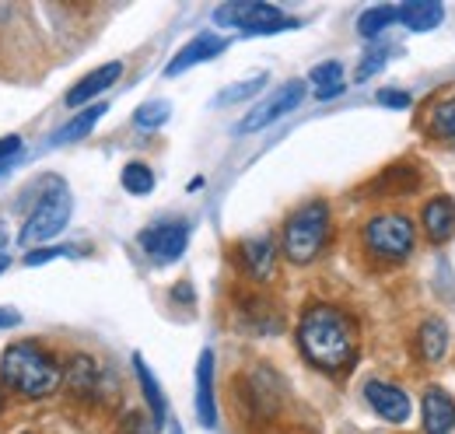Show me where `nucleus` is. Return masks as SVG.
<instances>
[{
    "label": "nucleus",
    "mask_w": 455,
    "mask_h": 434,
    "mask_svg": "<svg viewBox=\"0 0 455 434\" xmlns=\"http://www.w3.org/2000/svg\"><path fill=\"white\" fill-rule=\"evenodd\" d=\"M4 175H7V162H0V179H4Z\"/></svg>",
    "instance_id": "nucleus-32"
},
{
    "label": "nucleus",
    "mask_w": 455,
    "mask_h": 434,
    "mask_svg": "<svg viewBox=\"0 0 455 434\" xmlns=\"http://www.w3.org/2000/svg\"><path fill=\"white\" fill-rule=\"evenodd\" d=\"M70 211H74V204H70V189L60 182V179H50V193L39 200V207L32 211V217L25 221V228H21V242L25 245H43V242H50V238H57L60 231L67 228V221H70Z\"/></svg>",
    "instance_id": "nucleus-6"
},
{
    "label": "nucleus",
    "mask_w": 455,
    "mask_h": 434,
    "mask_svg": "<svg viewBox=\"0 0 455 434\" xmlns=\"http://www.w3.org/2000/svg\"><path fill=\"white\" fill-rule=\"evenodd\" d=\"M431 126H435L438 137L455 141V99H445V102H438L431 108Z\"/></svg>",
    "instance_id": "nucleus-24"
},
{
    "label": "nucleus",
    "mask_w": 455,
    "mask_h": 434,
    "mask_svg": "<svg viewBox=\"0 0 455 434\" xmlns=\"http://www.w3.org/2000/svg\"><path fill=\"white\" fill-rule=\"evenodd\" d=\"M242 263H245V270L252 273L256 280H267V277L274 273V263H277V245H274V238H267V235L245 238V242H242Z\"/></svg>",
    "instance_id": "nucleus-15"
},
{
    "label": "nucleus",
    "mask_w": 455,
    "mask_h": 434,
    "mask_svg": "<svg viewBox=\"0 0 455 434\" xmlns=\"http://www.w3.org/2000/svg\"><path fill=\"white\" fill-rule=\"evenodd\" d=\"M361 238H364L368 256H375V260H382V263H403V260L413 256V249H417V228H413L410 217L399 214V211H382V214H375L364 224Z\"/></svg>",
    "instance_id": "nucleus-4"
},
{
    "label": "nucleus",
    "mask_w": 455,
    "mask_h": 434,
    "mask_svg": "<svg viewBox=\"0 0 455 434\" xmlns=\"http://www.w3.org/2000/svg\"><path fill=\"white\" fill-rule=\"evenodd\" d=\"M298 347L308 365L323 372H343L357 358V326L333 305H312L298 323Z\"/></svg>",
    "instance_id": "nucleus-1"
},
{
    "label": "nucleus",
    "mask_w": 455,
    "mask_h": 434,
    "mask_svg": "<svg viewBox=\"0 0 455 434\" xmlns=\"http://www.w3.org/2000/svg\"><path fill=\"white\" fill-rule=\"evenodd\" d=\"M0 242H4V224H0Z\"/></svg>",
    "instance_id": "nucleus-34"
},
{
    "label": "nucleus",
    "mask_w": 455,
    "mask_h": 434,
    "mask_svg": "<svg viewBox=\"0 0 455 434\" xmlns=\"http://www.w3.org/2000/svg\"><path fill=\"white\" fill-rule=\"evenodd\" d=\"M172 106L165 99H155V102H144V106L137 108V116H133V123L140 126V130H155V126H162L165 119H169Z\"/></svg>",
    "instance_id": "nucleus-23"
},
{
    "label": "nucleus",
    "mask_w": 455,
    "mask_h": 434,
    "mask_svg": "<svg viewBox=\"0 0 455 434\" xmlns=\"http://www.w3.org/2000/svg\"><path fill=\"white\" fill-rule=\"evenodd\" d=\"M0 375L4 382L28 396V399H43V396H53L63 382V368L57 365V358L50 350H43L39 343H11L4 350V361H0Z\"/></svg>",
    "instance_id": "nucleus-2"
},
{
    "label": "nucleus",
    "mask_w": 455,
    "mask_h": 434,
    "mask_svg": "<svg viewBox=\"0 0 455 434\" xmlns=\"http://www.w3.org/2000/svg\"><path fill=\"white\" fill-rule=\"evenodd\" d=\"M21 323V316L18 312H11V309H0V329H7V326H18Z\"/></svg>",
    "instance_id": "nucleus-30"
},
{
    "label": "nucleus",
    "mask_w": 455,
    "mask_h": 434,
    "mask_svg": "<svg viewBox=\"0 0 455 434\" xmlns=\"http://www.w3.org/2000/svg\"><path fill=\"white\" fill-rule=\"evenodd\" d=\"M225 39L221 36H214V32H200L196 39H189L179 53L172 56V63L165 67V74L175 77V74H182V70H189V67H196V63H204V60H214L218 53H225Z\"/></svg>",
    "instance_id": "nucleus-13"
},
{
    "label": "nucleus",
    "mask_w": 455,
    "mask_h": 434,
    "mask_svg": "<svg viewBox=\"0 0 455 434\" xmlns=\"http://www.w3.org/2000/svg\"><path fill=\"white\" fill-rule=\"evenodd\" d=\"M308 81L315 84V95H319L323 102H326V99H337V95H343V63L340 60H326V63L312 67Z\"/></svg>",
    "instance_id": "nucleus-20"
},
{
    "label": "nucleus",
    "mask_w": 455,
    "mask_h": 434,
    "mask_svg": "<svg viewBox=\"0 0 455 434\" xmlns=\"http://www.w3.org/2000/svg\"><path fill=\"white\" fill-rule=\"evenodd\" d=\"M420 224H424V235L435 242V245H442V242H449L455 238V200L452 197H431L427 204H424V211H420Z\"/></svg>",
    "instance_id": "nucleus-10"
},
{
    "label": "nucleus",
    "mask_w": 455,
    "mask_h": 434,
    "mask_svg": "<svg viewBox=\"0 0 455 434\" xmlns=\"http://www.w3.org/2000/svg\"><path fill=\"white\" fill-rule=\"evenodd\" d=\"M172 434H182V428H172Z\"/></svg>",
    "instance_id": "nucleus-33"
},
{
    "label": "nucleus",
    "mask_w": 455,
    "mask_h": 434,
    "mask_svg": "<svg viewBox=\"0 0 455 434\" xmlns=\"http://www.w3.org/2000/svg\"><path fill=\"white\" fill-rule=\"evenodd\" d=\"M301 99H305V81H287V84H281V88H274L259 106L238 123V133H256V130L277 123V119L287 116L291 108L301 106Z\"/></svg>",
    "instance_id": "nucleus-7"
},
{
    "label": "nucleus",
    "mask_w": 455,
    "mask_h": 434,
    "mask_svg": "<svg viewBox=\"0 0 455 434\" xmlns=\"http://www.w3.org/2000/svg\"><path fill=\"white\" fill-rule=\"evenodd\" d=\"M442 18H445V7L435 0H413V4L399 7V21L410 32H431L435 25H442Z\"/></svg>",
    "instance_id": "nucleus-17"
},
{
    "label": "nucleus",
    "mask_w": 455,
    "mask_h": 434,
    "mask_svg": "<svg viewBox=\"0 0 455 434\" xmlns=\"http://www.w3.org/2000/svg\"><path fill=\"white\" fill-rule=\"evenodd\" d=\"M379 67H386V53H382V50H379V53H368V56H364V63L357 67V81L371 77V74H375Z\"/></svg>",
    "instance_id": "nucleus-27"
},
{
    "label": "nucleus",
    "mask_w": 455,
    "mask_h": 434,
    "mask_svg": "<svg viewBox=\"0 0 455 434\" xmlns=\"http://www.w3.org/2000/svg\"><path fill=\"white\" fill-rule=\"evenodd\" d=\"M7 267H11V256H0V273L7 270Z\"/></svg>",
    "instance_id": "nucleus-31"
},
{
    "label": "nucleus",
    "mask_w": 455,
    "mask_h": 434,
    "mask_svg": "<svg viewBox=\"0 0 455 434\" xmlns=\"http://www.w3.org/2000/svg\"><path fill=\"white\" fill-rule=\"evenodd\" d=\"M106 112H109V106H106V102H95V106L81 108L77 116H70V119L60 126L57 133L50 137V144H53V148H60V144H74V141H84V137L95 130V123H99Z\"/></svg>",
    "instance_id": "nucleus-16"
},
{
    "label": "nucleus",
    "mask_w": 455,
    "mask_h": 434,
    "mask_svg": "<svg viewBox=\"0 0 455 434\" xmlns=\"http://www.w3.org/2000/svg\"><path fill=\"white\" fill-rule=\"evenodd\" d=\"M424 434H452L455 431V399L445 389H427L420 399Z\"/></svg>",
    "instance_id": "nucleus-14"
},
{
    "label": "nucleus",
    "mask_w": 455,
    "mask_h": 434,
    "mask_svg": "<svg viewBox=\"0 0 455 434\" xmlns=\"http://www.w3.org/2000/svg\"><path fill=\"white\" fill-rule=\"evenodd\" d=\"M123 77V63L113 60V63H102V67H95L92 74H84L70 92H67V106L77 108V106H88L95 95H102L106 88H113L116 81Z\"/></svg>",
    "instance_id": "nucleus-12"
},
{
    "label": "nucleus",
    "mask_w": 455,
    "mask_h": 434,
    "mask_svg": "<svg viewBox=\"0 0 455 434\" xmlns=\"http://www.w3.org/2000/svg\"><path fill=\"white\" fill-rule=\"evenodd\" d=\"M0 406H4V392H0Z\"/></svg>",
    "instance_id": "nucleus-35"
},
{
    "label": "nucleus",
    "mask_w": 455,
    "mask_h": 434,
    "mask_svg": "<svg viewBox=\"0 0 455 434\" xmlns=\"http://www.w3.org/2000/svg\"><path fill=\"white\" fill-rule=\"evenodd\" d=\"M330 238V204L326 200H308L284 221V256L298 267H308Z\"/></svg>",
    "instance_id": "nucleus-3"
},
{
    "label": "nucleus",
    "mask_w": 455,
    "mask_h": 434,
    "mask_svg": "<svg viewBox=\"0 0 455 434\" xmlns=\"http://www.w3.org/2000/svg\"><path fill=\"white\" fill-rule=\"evenodd\" d=\"M393 21H399V7H368L361 18H357V32L364 39H379Z\"/></svg>",
    "instance_id": "nucleus-21"
},
{
    "label": "nucleus",
    "mask_w": 455,
    "mask_h": 434,
    "mask_svg": "<svg viewBox=\"0 0 455 434\" xmlns=\"http://www.w3.org/2000/svg\"><path fill=\"white\" fill-rule=\"evenodd\" d=\"M417 347H420L424 361L438 365L449 354V326L442 323V319H427V323L417 329Z\"/></svg>",
    "instance_id": "nucleus-19"
},
{
    "label": "nucleus",
    "mask_w": 455,
    "mask_h": 434,
    "mask_svg": "<svg viewBox=\"0 0 455 434\" xmlns=\"http://www.w3.org/2000/svg\"><path fill=\"white\" fill-rule=\"evenodd\" d=\"M364 399L389 424H403L410 417V396L399 385H393V382H382V379L364 382Z\"/></svg>",
    "instance_id": "nucleus-9"
},
{
    "label": "nucleus",
    "mask_w": 455,
    "mask_h": 434,
    "mask_svg": "<svg viewBox=\"0 0 455 434\" xmlns=\"http://www.w3.org/2000/svg\"><path fill=\"white\" fill-rule=\"evenodd\" d=\"M379 102L389 108H406L410 106V95L406 92H379Z\"/></svg>",
    "instance_id": "nucleus-28"
},
{
    "label": "nucleus",
    "mask_w": 455,
    "mask_h": 434,
    "mask_svg": "<svg viewBox=\"0 0 455 434\" xmlns=\"http://www.w3.org/2000/svg\"><path fill=\"white\" fill-rule=\"evenodd\" d=\"M119 182H123L126 193H133V197H148V193L155 189V172H151L144 162H130L126 168H123Z\"/></svg>",
    "instance_id": "nucleus-22"
},
{
    "label": "nucleus",
    "mask_w": 455,
    "mask_h": 434,
    "mask_svg": "<svg viewBox=\"0 0 455 434\" xmlns=\"http://www.w3.org/2000/svg\"><path fill=\"white\" fill-rule=\"evenodd\" d=\"M133 368H137V379H140V389H144V399H148V406H151V428H162V424H165V414H169L165 392H162V385L151 375V368H148V361H144L140 354H133Z\"/></svg>",
    "instance_id": "nucleus-18"
},
{
    "label": "nucleus",
    "mask_w": 455,
    "mask_h": 434,
    "mask_svg": "<svg viewBox=\"0 0 455 434\" xmlns=\"http://www.w3.org/2000/svg\"><path fill=\"white\" fill-rule=\"evenodd\" d=\"M57 256H70V249H32V253L25 256V267H39V263H50V260H57Z\"/></svg>",
    "instance_id": "nucleus-26"
},
{
    "label": "nucleus",
    "mask_w": 455,
    "mask_h": 434,
    "mask_svg": "<svg viewBox=\"0 0 455 434\" xmlns=\"http://www.w3.org/2000/svg\"><path fill=\"white\" fill-rule=\"evenodd\" d=\"M214 21L225 28H242L245 36H277L284 28H294L298 21L287 18L281 7L263 4V0H235L214 11Z\"/></svg>",
    "instance_id": "nucleus-5"
},
{
    "label": "nucleus",
    "mask_w": 455,
    "mask_h": 434,
    "mask_svg": "<svg viewBox=\"0 0 455 434\" xmlns=\"http://www.w3.org/2000/svg\"><path fill=\"white\" fill-rule=\"evenodd\" d=\"M196 417L204 428L218 424V396H214V350H200L196 361Z\"/></svg>",
    "instance_id": "nucleus-11"
},
{
    "label": "nucleus",
    "mask_w": 455,
    "mask_h": 434,
    "mask_svg": "<svg viewBox=\"0 0 455 434\" xmlns=\"http://www.w3.org/2000/svg\"><path fill=\"white\" fill-rule=\"evenodd\" d=\"M186 242H189L186 221H162V224H151L148 231H140V249L155 263H175L186 253Z\"/></svg>",
    "instance_id": "nucleus-8"
},
{
    "label": "nucleus",
    "mask_w": 455,
    "mask_h": 434,
    "mask_svg": "<svg viewBox=\"0 0 455 434\" xmlns=\"http://www.w3.org/2000/svg\"><path fill=\"white\" fill-rule=\"evenodd\" d=\"M267 84V74H256V77H249V81H242V84H235L231 92L221 95V102H238V99H245V95H252V92H259Z\"/></svg>",
    "instance_id": "nucleus-25"
},
{
    "label": "nucleus",
    "mask_w": 455,
    "mask_h": 434,
    "mask_svg": "<svg viewBox=\"0 0 455 434\" xmlns=\"http://www.w3.org/2000/svg\"><path fill=\"white\" fill-rule=\"evenodd\" d=\"M21 151V137L18 133H11V137H0V162H7L11 155H18Z\"/></svg>",
    "instance_id": "nucleus-29"
}]
</instances>
